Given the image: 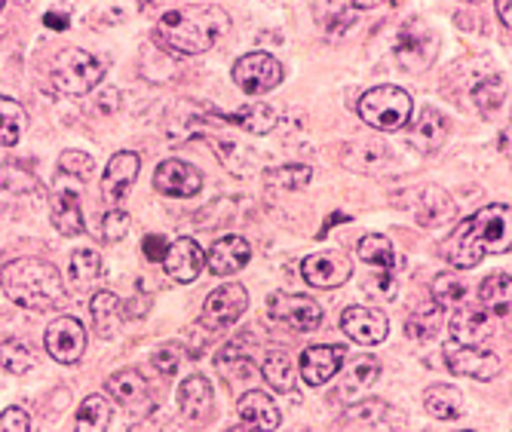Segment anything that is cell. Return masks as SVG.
<instances>
[{"instance_id":"816d5d0a","label":"cell","mask_w":512,"mask_h":432,"mask_svg":"<svg viewBox=\"0 0 512 432\" xmlns=\"http://www.w3.org/2000/svg\"><path fill=\"white\" fill-rule=\"evenodd\" d=\"M497 16H500V22L509 28V22H512V16H509V0H497Z\"/></svg>"},{"instance_id":"ba28073f","label":"cell","mask_w":512,"mask_h":432,"mask_svg":"<svg viewBox=\"0 0 512 432\" xmlns=\"http://www.w3.org/2000/svg\"><path fill=\"white\" fill-rule=\"evenodd\" d=\"M267 313L273 322L286 325L292 331H316L322 322V307L313 298L304 295H286V292H276L267 301Z\"/></svg>"},{"instance_id":"f1b7e54d","label":"cell","mask_w":512,"mask_h":432,"mask_svg":"<svg viewBox=\"0 0 512 432\" xmlns=\"http://www.w3.org/2000/svg\"><path fill=\"white\" fill-rule=\"evenodd\" d=\"M261 374L264 380L270 383L273 390L279 393H292L295 387V371H292V359L286 350H279V347H270L261 359Z\"/></svg>"},{"instance_id":"681fc988","label":"cell","mask_w":512,"mask_h":432,"mask_svg":"<svg viewBox=\"0 0 512 432\" xmlns=\"http://www.w3.org/2000/svg\"><path fill=\"white\" fill-rule=\"evenodd\" d=\"M43 25L53 28V31H65L71 25V19H68V13H46L43 16Z\"/></svg>"},{"instance_id":"f5cc1de1","label":"cell","mask_w":512,"mask_h":432,"mask_svg":"<svg viewBox=\"0 0 512 432\" xmlns=\"http://www.w3.org/2000/svg\"><path fill=\"white\" fill-rule=\"evenodd\" d=\"M148 307H151V304H148V298H145L142 304H138V301H135V304L129 307V313H148Z\"/></svg>"},{"instance_id":"60d3db41","label":"cell","mask_w":512,"mask_h":432,"mask_svg":"<svg viewBox=\"0 0 512 432\" xmlns=\"http://www.w3.org/2000/svg\"><path fill=\"white\" fill-rule=\"evenodd\" d=\"M0 190H7V194H28V190H37V178L19 163H4L0 166Z\"/></svg>"},{"instance_id":"bcb514c9","label":"cell","mask_w":512,"mask_h":432,"mask_svg":"<svg viewBox=\"0 0 512 432\" xmlns=\"http://www.w3.org/2000/svg\"><path fill=\"white\" fill-rule=\"evenodd\" d=\"M31 429V417L22 408H7L0 414V432H28Z\"/></svg>"},{"instance_id":"2e32d148","label":"cell","mask_w":512,"mask_h":432,"mask_svg":"<svg viewBox=\"0 0 512 432\" xmlns=\"http://www.w3.org/2000/svg\"><path fill=\"white\" fill-rule=\"evenodd\" d=\"M138 169H142V157L135 151H120L108 160V169L102 175V197L108 206L117 209V203L129 194V187L138 178Z\"/></svg>"},{"instance_id":"8fae6325","label":"cell","mask_w":512,"mask_h":432,"mask_svg":"<svg viewBox=\"0 0 512 432\" xmlns=\"http://www.w3.org/2000/svg\"><path fill=\"white\" fill-rule=\"evenodd\" d=\"M249 307V295L240 282H227L215 292H209L206 304H203V325L206 328H224V325H234Z\"/></svg>"},{"instance_id":"484cf974","label":"cell","mask_w":512,"mask_h":432,"mask_svg":"<svg viewBox=\"0 0 512 432\" xmlns=\"http://www.w3.org/2000/svg\"><path fill=\"white\" fill-rule=\"evenodd\" d=\"M50 212H53V224L62 236L83 233V212H80V200H77L74 190L56 187L53 197H50Z\"/></svg>"},{"instance_id":"d590c367","label":"cell","mask_w":512,"mask_h":432,"mask_svg":"<svg viewBox=\"0 0 512 432\" xmlns=\"http://www.w3.org/2000/svg\"><path fill=\"white\" fill-rule=\"evenodd\" d=\"M359 261L378 267V270H393V261H396V252H393V243L381 233H368L359 239Z\"/></svg>"},{"instance_id":"d4e9b609","label":"cell","mask_w":512,"mask_h":432,"mask_svg":"<svg viewBox=\"0 0 512 432\" xmlns=\"http://www.w3.org/2000/svg\"><path fill=\"white\" fill-rule=\"evenodd\" d=\"M108 399H114L123 408H138L148 402V380L138 374L135 368H123L105 380Z\"/></svg>"},{"instance_id":"f546056e","label":"cell","mask_w":512,"mask_h":432,"mask_svg":"<svg viewBox=\"0 0 512 432\" xmlns=\"http://www.w3.org/2000/svg\"><path fill=\"white\" fill-rule=\"evenodd\" d=\"M454 218V200L445 194L442 187H427L421 209H417V224L421 227H439L442 221Z\"/></svg>"},{"instance_id":"8d00e7d4","label":"cell","mask_w":512,"mask_h":432,"mask_svg":"<svg viewBox=\"0 0 512 432\" xmlns=\"http://www.w3.org/2000/svg\"><path fill=\"white\" fill-rule=\"evenodd\" d=\"M310 178H313V169L301 166V163L279 166V169H267L264 172V184L276 187V190H301V187L310 184Z\"/></svg>"},{"instance_id":"4dcf8cb0","label":"cell","mask_w":512,"mask_h":432,"mask_svg":"<svg viewBox=\"0 0 512 432\" xmlns=\"http://www.w3.org/2000/svg\"><path fill=\"white\" fill-rule=\"evenodd\" d=\"M479 304L494 319H509V273H494L479 288Z\"/></svg>"},{"instance_id":"4fadbf2b","label":"cell","mask_w":512,"mask_h":432,"mask_svg":"<svg viewBox=\"0 0 512 432\" xmlns=\"http://www.w3.org/2000/svg\"><path fill=\"white\" fill-rule=\"evenodd\" d=\"M344 429H405V414L387 405L384 399H356L341 417Z\"/></svg>"},{"instance_id":"9a60e30c","label":"cell","mask_w":512,"mask_h":432,"mask_svg":"<svg viewBox=\"0 0 512 432\" xmlns=\"http://www.w3.org/2000/svg\"><path fill=\"white\" fill-rule=\"evenodd\" d=\"M344 359H347L344 347H329V344L307 347L301 353V377H304V383H307V387H325L329 380H335Z\"/></svg>"},{"instance_id":"4316f807","label":"cell","mask_w":512,"mask_h":432,"mask_svg":"<svg viewBox=\"0 0 512 432\" xmlns=\"http://www.w3.org/2000/svg\"><path fill=\"white\" fill-rule=\"evenodd\" d=\"M89 319L92 328H96L99 338H114V331L120 328L123 310H120V298L114 292H99L89 298Z\"/></svg>"},{"instance_id":"83f0119b","label":"cell","mask_w":512,"mask_h":432,"mask_svg":"<svg viewBox=\"0 0 512 432\" xmlns=\"http://www.w3.org/2000/svg\"><path fill=\"white\" fill-rule=\"evenodd\" d=\"M68 279L77 292H86L102 279V255L96 249H77L68 261Z\"/></svg>"},{"instance_id":"db71d44e","label":"cell","mask_w":512,"mask_h":432,"mask_svg":"<svg viewBox=\"0 0 512 432\" xmlns=\"http://www.w3.org/2000/svg\"><path fill=\"white\" fill-rule=\"evenodd\" d=\"M467 4H482V0H467Z\"/></svg>"},{"instance_id":"ac0fdd59","label":"cell","mask_w":512,"mask_h":432,"mask_svg":"<svg viewBox=\"0 0 512 432\" xmlns=\"http://www.w3.org/2000/svg\"><path fill=\"white\" fill-rule=\"evenodd\" d=\"M378 377H381V365H378L375 356H359V359L350 362V368L341 365V371L335 374V380H338L335 383V399L356 402Z\"/></svg>"},{"instance_id":"d6a6232c","label":"cell","mask_w":512,"mask_h":432,"mask_svg":"<svg viewBox=\"0 0 512 432\" xmlns=\"http://www.w3.org/2000/svg\"><path fill=\"white\" fill-rule=\"evenodd\" d=\"M424 405H427V411H430L436 420H457L460 411H463L460 390H457V387H448V383H436V387H430Z\"/></svg>"},{"instance_id":"7c38bea8","label":"cell","mask_w":512,"mask_h":432,"mask_svg":"<svg viewBox=\"0 0 512 432\" xmlns=\"http://www.w3.org/2000/svg\"><path fill=\"white\" fill-rule=\"evenodd\" d=\"M301 273L313 288H338L353 276V264L344 252L325 249V252H313L310 258H304Z\"/></svg>"},{"instance_id":"30bf717a","label":"cell","mask_w":512,"mask_h":432,"mask_svg":"<svg viewBox=\"0 0 512 432\" xmlns=\"http://www.w3.org/2000/svg\"><path fill=\"white\" fill-rule=\"evenodd\" d=\"M43 347H46V353H50L62 365L80 362L83 353H86V328H83V322H77L74 316L56 319L50 328H46V334H43Z\"/></svg>"},{"instance_id":"e575fe53","label":"cell","mask_w":512,"mask_h":432,"mask_svg":"<svg viewBox=\"0 0 512 432\" xmlns=\"http://www.w3.org/2000/svg\"><path fill=\"white\" fill-rule=\"evenodd\" d=\"M111 426V399L108 396H89L80 411H77V423L74 429L77 432H102Z\"/></svg>"},{"instance_id":"7dc6e473","label":"cell","mask_w":512,"mask_h":432,"mask_svg":"<svg viewBox=\"0 0 512 432\" xmlns=\"http://www.w3.org/2000/svg\"><path fill=\"white\" fill-rule=\"evenodd\" d=\"M117 105H120V92L117 89H105L99 99L89 105V114H111V111H117Z\"/></svg>"},{"instance_id":"3957f363","label":"cell","mask_w":512,"mask_h":432,"mask_svg":"<svg viewBox=\"0 0 512 432\" xmlns=\"http://www.w3.org/2000/svg\"><path fill=\"white\" fill-rule=\"evenodd\" d=\"M4 295L25 310L46 313L65 304V282L62 273L43 258H16L0 273Z\"/></svg>"},{"instance_id":"f6af8a7d","label":"cell","mask_w":512,"mask_h":432,"mask_svg":"<svg viewBox=\"0 0 512 432\" xmlns=\"http://www.w3.org/2000/svg\"><path fill=\"white\" fill-rule=\"evenodd\" d=\"M126 233H129V215L120 212V209L108 212L105 221H102V236H105V243H120V239H123Z\"/></svg>"},{"instance_id":"603a6c76","label":"cell","mask_w":512,"mask_h":432,"mask_svg":"<svg viewBox=\"0 0 512 432\" xmlns=\"http://www.w3.org/2000/svg\"><path fill=\"white\" fill-rule=\"evenodd\" d=\"M203 261L206 258H203L200 246L194 243V239H188V236L175 239V243L166 249V258H163L166 273L175 282H194L200 276V270H203Z\"/></svg>"},{"instance_id":"277c9868","label":"cell","mask_w":512,"mask_h":432,"mask_svg":"<svg viewBox=\"0 0 512 432\" xmlns=\"http://www.w3.org/2000/svg\"><path fill=\"white\" fill-rule=\"evenodd\" d=\"M414 111V99L411 92H405L402 86H375L368 89L359 99V117L381 132H396L402 126H408Z\"/></svg>"},{"instance_id":"8992f818","label":"cell","mask_w":512,"mask_h":432,"mask_svg":"<svg viewBox=\"0 0 512 432\" xmlns=\"http://www.w3.org/2000/svg\"><path fill=\"white\" fill-rule=\"evenodd\" d=\"M439 53V34L424 22V19H411L399 28L396 37V62L411 71V74H424L433 68Z\"/></svg>"},{"instance_id":"74e56055","label":"cell","mask_w":512,"mask_h":432,"mask_svg":"<svg viewBox=\"0 0 512 432\" xmlns=\"http://www.w3.org/2000/svg\"><path fill=\"white\" fill-rule=\"evenodd\" d=\"M439 310H442L439 304H427V307L417 310L405 322V334H408V338H414V341H433L436 334H439V319H442Z\"/></svg>"},{"instance_id":"1f68e13d","label":"cell","mask_w":512,"mask_h":432,"mask_svg":"<svg viewBox=\"0 0 512 432\" xmlns=\"http://www.w3.org/2000/svg\"><path fill=\"white\" fill-rule=\"evenodd\" d=\"M28 126V114L19 102L0 95V148H16Z\"/></svg>"},{"instance_id":"11a10c76","label":"cell","mask_w":512,"mask_h":432,"mask_svg":"<svg viewBox=\"0 0 512 432\" xmlns=\"http://www.w3.org/2000/svg\"><path fill=\"white\" fill-rule=\"evenodd\" d=\"M0 10H4V0H0Z\"/></svg>"},{"instance_id":"5bb4252c","label":"cell","mask_w":512,"mask_h":432,"mask_svg":"<svg viewBox=\"0 0 512 432\" xmlns=\"http://www.w3.org/2000/svg\"><path fill=\"white\" fill-rule=\"evenodd\" d=\"M341 331L347 334L350 341L365 344V347H375L381 344L387 334H390V322L384 313L371 310V307H347L341 316Z\"/></svg>"},{"instance_id":"52a82bcc","label":"cell","mask_w":512,"mask_h":432,"mask_svg":"<svg viewBox=\"0 0 512 432\" xmlns=\"http://www.w3.org/2000/svg\"><path fill=\"white\" fill-rule=\"evenodd\" d=\"M283 77H286V68L279 65V59H273L270 53H246L234 65V83L246 95L270 92V89H276L279 83H283Z\"/></svg>"},{"instance_id":"9c48e42d","label":"cell","mask_w":512,"mask_h":432,"mask_svg":"<svg viewBox=\"0 0 512 432\" xmlns=\"http://www.w3.org/2000/svg\"><path fill=\"white\" fill-rule=\"evenodd\" d=\"M445 365L454 374L473 377V380H494L503 371V362L491 350H479L476 344H445Z\"/></svg>"},{"instance_id":"d6986e66","label":"cell","mask_w":512,"mask_h":432,"mask_svg":"<svg viewBox=\"0 0 512 432\" xmlns=\"http://www.w3.org/2000/svg\"><path fill=\"white\" fill-rule=\"evenodd\" d=\"M279 423L283 414L267 393L252 390L237 402V429H279Z\"/></svg>"},{"instance_id":"c3c4849f","label":"cell","mask_w":512,"mask_h":432,"mask_svg":"<svg viewBox=\"0 0 512 432\" xmlns=\"http://www.w3.org/2000/svg\"><path fill=\"white\" fill-rule=\"evenodd\" d=\"M166 239L163 236H157V233H151V236H145V258L148 261H163L166 258Z\"/></svg>"},{"instance_id":"5b68a950","label":"cell","mask_w":512,"mask_h":432,"mask_svg":"<svg viewBox=\"0 0 512 432\" xmlns=\"http://www.w3.org/2000/svg\"><path fill=\"white\" fill-rule=\"evenodd\" d=\"M108 62L83 53V50H62L53 62V86L65 95H86L96 89L99 80L105 77Z\"/></svg>"},{"instance_id":"ffe728a7","label":"cell","mask_w":512,"mask_h":432,"mask_svg":"<svg viewBox=\"0 0 512 432\" xmlns=\"http://www.w3.org/2000/svg\"><path fill=\"white\" fill-rule=\"evenodd\" d=\"M494 322L497 319L482 304H476V307L460 304V310L451 319V334H454L457 344H482V341H488L491 334H494Z\"/></svg>"},{"instance_id":"7a4b0ae2","label":"cell","mask_w":512,"mask_h":432,"mask_svg":"<svg viewBox=\"0 0 512 432\" xmlns=\"http://www.w3.org/2000/svg\"><path fill=\"white\" fill-rule=\"evenodd\" d=\"M230 16L221 7L200 4V7H181L166 13L157 22V40L175 56H200L227 34Z\"/></svg>"},{"instance_id":"b9f144b4","label":"cell","mask_w":512,"mask_h":432,"mask_svg":"<svg viewBox=\"0 0 512 432\" xmlns=\"http://www.w3.org/2000/svg\"><path fill=\"white\" fill-rule=\"evenodd\" d=\"M215 365H218L224 374H240V377L252 374V362L246 359V353H243V347H240V344H230V347H224V350L218 353Z\"/></svg>"},{"instance_id":"44dd1931","label":"cell","mask_w":512,"mask_h":432,"mask_svg":"<svg viewBox=\"0 0 512 432\" xmlns=\"http://www.w3.org/2000/svg\"><path fill=\"white\" fill-rule=\"evenodd\" d=\"M252 258V249L243 236H221L218 243L209 249L206 255V264L215 276H230V273H240Z\"/></svg>"},{"instance_id":"cb8c5ba5","label":"cell","mask_w":512,"mask_h":432,"mask_svg":"<svg viewBox=\"0 0 512 432\" xmlns=\"http://www.w3.org/2000/svg\"><path fill=\"white\" fill-rule=\"evenodd\" d=\"M448 138V120L436 108H424L417 123L408 129V141L414 144L421 154H436Z\"/></svg>"},{"instance_id":"7402d4cb","label":"cell","mask_w":512,"mask_h":432,"mask_svg":"<svg viewBox=\"0 0 512 432\" xmlns=\"http://www.w3.org/2000/svg\"><path fill=\"white\" fill-rule=\"evenodd\" d=\"M178 408L181 414L194 420V423H203L212 408H215V393H212V383L203 377V374H191L188 380L178 387Z\"/></svg>"},{"instance_id":"f35d334b","label":"cell","mask_w":512,"mask_h":432,"mask_svg":"<svg viewBox=\"0 0 512 432\" xmlns=\"http://www.w3.org/2000/svg\"><path fill=\"white\" fill-rule=\"evenodd\" d=\"M467 301V282L457 273H442L433 279V304L439 307H460Z\"/></svg>"},{"instance_id":"f907efd6","label":"cell","mask_w":512,"mask_h":432,"mask_svg":"<svg viewBox=\"0 0 512 432\" xmlns=\"http://www.w3.org/2000/svg\"><path fill=\"white\" fill-rule=\"evenodd\" d=\"M353 7H359V10H375V7H384V4H390V0H350Z\"/></svg>"},{"instance_id":"ee69618b","label":"cell","mask_w":512,"mask_h":432,"mask_svg":"<svg viewBox=\"0 0 512 432\" xmlns=\"http://www.w3.org/2000/svg\"><path fill=\"white\" fill-rule=\"evenodd\" d=\"M92 166H96V163H92V157L83 154V151H65L59 157V172L71 175V178H86L92 172Z\"/></svg>"},{"instance_id":"836d02e7","label":"cell","mask_w":512,"mask_h":432,"mask_svg":"<svg viewBox=\"0 0 512 432\" xmlns=\"http://www.w3.org/2000/svg\"><path fill=\"white\" fill-rule=\"evenodd\" d=\"M218 117L227 120V123H234V126H240V129H246V132H252V135H267L276 126V114L264 102H255V105H249V108H243L237 114H218Z\"/></svg>"},{"instance_id":"6da1fadb","label":"cell","mask_w":512,"mask_h":432,"mask_svg":"<svg viewBox=\"0 0 512 432\" xmlns=\"http://www.w3.org/2000/svg\"><path fill=\"white\" fill-rule=\"evenodd\" d=\"M488 252H509V206L491 203L460 221L442 243V258L454 270H473Z\"/></svg>"},{"instance_id":"e0dca14e","label":"cell","mask_w":512,"mask_h":432,"mask_svg":"<svg viewBox=\"0 0 512 432\" xmlns=\"http://www.w3.org/2000/svg\"><path fill=\"white\" fill-rule=\"evenodd\" d=\"M154 187L163 197H194L203 187V175L184 160H163L154 172Z\"/></svg>"},{"instance_id":"ab89813d","label":"cell","mask_w":512,"mask_h":432,"mask_svg":"<svg viewBox=\"0 0 512 432\" xmlns=\"http://www.w3.org/2000/svg\"><path fill=\"white\" fill-rule=\"evenodd\" d=\"M34 365V350L25 341H4L0 344V368L10 374H25Z\"/></svg>"},{"instance_id":"7bdbcfd3","label":"cell","mask_w":512,"mask_h":432,"mask_svg":"<svg viewBox=\"0 0 512 432\" xmlns=\"http://www.w3.org/2000/svg\"><path fill=\"white\" fill-rule=\"evenodd\" d=\"M181 359H184V347L178 344V341H169V344H163L157 353H154V368L163 374V377H172L175 371H178V365H181Z\"/></svg>"}]
</instances>
